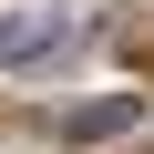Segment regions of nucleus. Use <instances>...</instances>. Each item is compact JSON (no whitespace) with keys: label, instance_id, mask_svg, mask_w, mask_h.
<instances>
[{"label":"nucleus","instance_id":"nucleus-1","mask_svg":"<svg viewBox=\"0 0 154 154\" xmlns=\"http://www.w3.org/2000/svg\"><path fill=\"white\" fill-rule=\"evenodd\" d=\"M72 41H82V11L31 0V11H11V21H0V72H31V62H51V51H72Z\"/></svg>","mask_w":154,"mask_h":154},{"label":"nucleus","instance_id":"nucleus-2","mask_svg":"<svg viewBox=\"0 0 154 154\" xmlns=\"http://www.w3.org/2000/svg\"><path fill=\"white\" fill-rule=\"evenodd\" d=\"M134 123H144V93H93V103L51 113V134H62V144H113V134H134Z\"/></svg>","mask_w":154,"mask_h":154}]
</instances>
